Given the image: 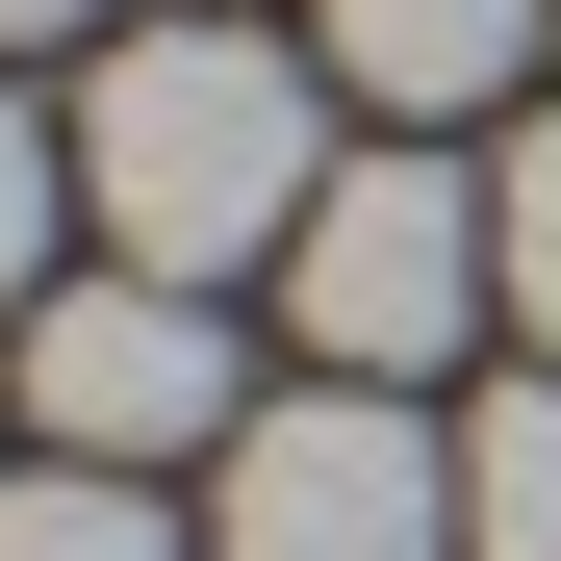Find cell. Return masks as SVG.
<instances>
[{"mask_svg":"<svg viewBox=\"0 0 561 561\" xmlns=\"http://www.w3.org/2000/svg\"><path fill=\"white\" fill-rule=\"evenodd\" d=\"M485 230H511V332L561 357V128H511V179H485Z\"/></svg>","mask_w":561,"mask_h":561,"instance_id":"obj_9","label":"cell"},{"mask_svg":"<svg viewBox=\"0 0 561 561\" xmlns=\"http://www.w3.org/2000/svg\"><path fill=\"white\" fill-rule=\"evenodd\" d=\"M561 51V0H332V77L383 128H459V103H511V77Z\"/></svg>","mask_w":561,"mask_h":561,"instance_id":"obj_5","label":"cell"},{"mask_svg":"<svg viewBox=\"0 0 561 561\" xmlns=\"http://www.w3.org/2000/svg\"><path fill=\"white\" fill-rule=\"evenodd\" d=\"M485 307H511V230H485V179H434V153H332V205L280 230V332H307L332 383H434Z\"/></svg>","mask_w":561,"mask_h":561,"instance_id":"obj_2","label":"cell"},{"mask_svg":"<svg viewBox=\"0 0 561 561\" xmlns=\"http://www.w3.org/2000/svg\"><path fill=\"white\" fill-rule=\"evenodd\" d=\"M0 561H205V536H179L128 459H26V485H0Z\"/></svg>","mask_w":561,"mask_h":561,"instance_id":"obj_7","label":"cell"},{"mask_svg":"<svg viewBox=\"0 0 561 561\" xmlns=\"http://www.w3.org/2000/svg\"><path fill=\"white\" fill-rule=\"evenodd\" d=\"M205 561H459V434H409V383H280L205 459Z\"/></svg>","mask_w":561,"mask_h":561,"instance_id":"obj_3","label":"cell"},{"mask_svg":"<svg viewBox=\"0 0 561 561\" xmlns=\"http://www.w3.org/2000/svg\"><path fill=\"white\" fill-rule=\"evenodd\" d=\"M26 409H51V459H128V485H153V459H230L255 434V357H230V307H205V280H51V307H26Z\"/></svg>","mask_w":561,"mask_h":561,"instance_id":"obj_4","label":"cell"},{"mask_svg":"<svg viewBox=\"0 0 561 561\" xmlns=\"http://www.w3.org/2000/svg\"><path fill=\"white\" fill-rule=\"evenodd\" d=\"M51 230H77V128H26V103H0V332L51 307Z\"/></svg>","mask_w":561,"mask_h":561,"instance_id":"obj_8","label":"cell"},{"mask_svg":"<svg viewBox=\"0 0 561 561\" xmlns=\"http://www.w3.org/2000/svg\"><path fill=\"white\" fill-rule=\"evenodd\" d=\"M51 26H103V0H0V51H51Z\"/></svg>","mask_w":561,"mask_h":561,"instance_id":"obj_10","label":"cell"},{"mask_svg":"<svg viewBox=\"0 0 561 561\" xmlns=\"http://www.w3.org/2000/svg\"><path fill=\"white\" fill-rule=\"evenodd\" d=\"M77 205H103L128 280H280V230L332 205L307 51H255V26H128L103 77H77Z\"/></svg>","mask_w":561,"mask_h":561,"instance_id":"obj_1","label":"cell"},{"mask_svg":"<svg viewBox=\"0 0 561 561\" xmlns=\"http://www.w3.org/2000/svg\"><path fill=\"white\" fill-rule=\"evenodd\" d=\"M459 561H561V357L485 383V434H459Z\"/></svg>","mask_w":561,"mask_h":561,"instance_id":"obj_6","label":"cell"}]
</instances>
